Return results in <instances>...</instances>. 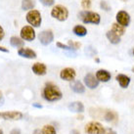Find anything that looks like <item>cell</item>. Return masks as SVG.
<instances>
[{"mask_svg":"<svg viewBox=\"0 0 134 134\" xmlns=\"http://www.w3.org/2000/svg\"><path fill=\"white\" fill-rule=\"evenodd\" d=\"M42 98L47 102H57L63 98V92L53 82H46L42 89Z\"/></svg>","mask_w":134,"mask_h":134,"instance_id":"cell-1","label":"cell"},{"mask_svg":"<svg viewBox=\"0 0 134 134\" xmlns=\"http://www.w3.org/2000/svg\"><path fill=\"white\" fill-rule=\"evenodd\" d=\"M78 18L81 20V22L84 23V24L99 25L101 22V17L98 13L92 12V11H88V10H84V11L79 12Z\"/></svg>","mask_w":134,"mask_h":134,"instance_id":"cell-2","label":"cell"},{"mask_svg":"<svg viewBox=\"0 0 134 134\" xmlns=\"http://www.w3.org/2000/svg\"><path fill=\"white\" fill-rule=\"evenodd\" d=\"M106 128L99 121L91 120L87 122L84 126V132L86 134H104Z\"/></svg>","mask_w":134,"mask_h":134,"instance_id":"cell-3","label":"cell"},{"mask_svg":"<svg viewBox=\"0 0 134 134\" xmlns=\"http://www.w3.org/2000/svg\"><path fill=\"white\" fill-rule=\"evenodd\" d=\"M51 16L59 22H65L69 18V10L63 5H56L51 10Z\"/></svg>","mask_w":134,"mask_h":134,"instance_id":"cell-4","label":"cell"},{"mask_svg":"<svg viewBox=\"0 0 134 134\" xmlns=\"http://www.w3.org/2000/svg\"><path fill=\"white\" fill-rule=\"evenodd\" d=\"M26 22L30 24L32 27H38L40 26L42 23V18H41L40 12L37 10H30L27 12L26 16Z\"/></svg>","mask_w":134,"mask_h":134,"instance_id":"cell-5","label":"cell"},{"mask_svg":"<svg viewBox=\"0 0 134 134\" xmlns=\"http://www.w3.org/2000/svg\"><path fill=\"white\" fill-rule=\"evenodd\" d=\"M20 35L24 41H29L31 42L34 41L36 37V34L34 27H32L31 26H25L22 27V30L20 31Z\"/></svg>","mask_w":134,"mask_h":134,"instance_id":"cell-6","label":"cell"},{"mask_svg":"<svg viewBox=\"0 0 134 134\" xmlns=\"http://www.w3.org/2000/svg\"><path fill=\"white\" fill-rule=\"evenodd\" d=\"M24 118V114L20 111H5V112H0V119L3 120H10V121H15V120H21Z\"/></svg>","mask_w":134,"mask_h":134,"instance_id":"cell-7","label":"cell"},{"mask_svg":"<svg viewBox=\"0 0 134 134\" xmlns=\"http://www.w3.org/2000/svg\"><path fill=\"white\" fill-rule=\"evenodd\" d=\"M76 77V71L74 68H65L60 71V78L62 80L69 82L75 81Z\"/></svg>","mask_w":134,"mask_h":134,"instance_id":"cell-8","label":"cell"},{"mask_svg":"<svg viewBox=\"0 0 134 134\" xmlns=\"http://www.w3.org/2000/svg\"><path fill=\"white\" fill-rule=\"evenodd\" d=\"M83 82H84V85H85L87 88H89V89H91V90L96 89L97 87L99 86V84H100V82H99V80L96 78L95 75L91 74V72H88V74H86V75H84Z\"/></svg>","mask_w":134,"mask_h":134,"instance_id":"cell-9","label":"cell"},{"mask_svg":"<svg viewBox=\"0 0 134 134\" xmlns=\"http://www.w3.org/2000/svg\"><path fill=\"white\" fill-rule=\"evenodd\" d=\"M38 39L42 45L47 46V45L51 44L54 40V34H53L52 30H43L41 31L39 35H38Z\"/></svg>","mask_w":134,"mask_h":134,"instance_id":"cell-10","label":"cell"},{"mask_svg":"<svg viewBox=\"0 0 134 134\" xmlns=\"http://www.w3.org/2000/svg\"><path fill=\"white\" fill-rule=\"evenodd\" d=\"M115 20H116V23L119 25L124 26V27L128 26L129 24H130V16H129V14L126 11H123V10L119 11L116 13Z\"/></svg>","mask_w":134,"mask_h":134,"instance_id":"cell-11","label":"cell"},{"mask_svg":"<svg viewBox=\"0 0 134 134\" xmlns=\"http://www.w3.org/2000/svg\"><path fill=\"white\" fill-rule=\"evenodd\" d=\"M68 109L69 111H71V113H75V114H82V113L85 111V107L82 102L80 101H75V102H71L68 105Z\"/></svg>","mask_w":134,"mask_h":134,"instance_id":"cell-12","label":"cell"},{"mask_svg":"<svg viewBox=\"0 0 134 134\" xmlns=\"http://www.w3.org/2000/svg\"><path fill=\"white\" fill-rule=\"evenodd\" d=\"M18 55L26 59H36L37 57V54L35 51L30 48H26V47L18 49Z\"/></svg>","mask_w":134,"mask_h":134,"instance_id":"cell-13","label":"cell"},{"mask_svg":"<svg viewBox=\"0 0 134 134\" xmlns=\"http://www.w3.org/2000/svg\"><path fill=\"white\" fill-rule=\"evenodd\" d=\"M95 76L99 80V82H108L112 78L111 72L109 71H107V70H104V69L98 70L96 71V74H95Z\"/></svg>","mask_w":134,"mask_h":134,"instance_id":"cell-14","label":"cell"},{"mask_svg":"<svg viewBox=\"0 0 134 134\" xmlns=\"http://www.w3.org/2000/svg\"><path fill=\"white\" fill-rule=\"evenodd\" d=\"M115 80L119 82V86L122 88V89H126L127 87L129 86L131 82L130 76L124 75V74H119L115 76Z\"/></svg>","mask_w":134,"mask_h":134,"instance_id":"cell-15","label":"cell"},{"mask_svg":"<svg viewBox=\"0 0 134 134\" xmlns=\"http://www.w3.org/2000/svg\"><path fill=\"white\" fill-rule=\"evenodd\" d=\"M31 71L36 75H45L47 74V67L43 63H34L31 67Z\"/></svg>","mask_w":134,"mask_h":134,"instance_id":"cell-16","label":"cell"},{"mask_svg":"<svg viewBox=\"0 0 134 134\" xmlns=\"http://www.w3.org/2000/svg\"><path fill=\"white\" fill-rule=\"evenodd\" d=\"M85 88L86 86L79 80H75L71 83V89L76 94H83L85 93Z\"/></svg>","mask_w":134,"mask_h":134,"instance_id":"cell-17","label":"cell"},{"mask_svg":"<svg viewBox=\"0 0 134 134\" xmlns=\"http://www.w3.org/2000/svg\"><path fill=\"white\" fill-rule=\"evenodd\" d=\"M104 119L107 122H115L119 119V114L113 110L106 111L104 114Z\"/></svg>","mask_w":134,"mask_h":134,"instance_id":"cell-18","label":"cell"},{"mask_svg":"<svg viewBox=\"0 0 134 134\" xmlns=\"http://www.w3.org/2000/svg\"><path fill=\"white\" fill-rule=\"evenodd\" d=\"M106 37L108 38V40L114 45L119 44V42H120V36H119L118 34H115L112 30H108L106 32Z\"/></svg>","mask_w":134,"mask_h":134,"instance_id":"cell-19","label":"cell"},{"mask_svg":"<svg viewBox=\"0 0 134 134\" xmlns=\"http://www.w3.org/2000/svg\"><path fill=\"white\" fill-rule=\"evenodd\" d=\"M72 32L76 35V36H79V37H83L87 34V30L84 26H81V25H76V26H74L72 29Z\"/></svg>","mask_w":134,"mask_h":134,"instance_id":"cell-20","label":"cell"},{"mask_svg":"<svg viewBox=\"0 0 134 134\" xmlns=\"http://www.w3.org/2000/svg\"><path fill=\"white\" fill-rule=\"evenodd\" d=\"M10 44L11 46L15 47V48H23L25 46V41L23 40L21 37L18 36H11L10 38Z\"/></svg>","mask_w":134,"mask_h":134,"instance_id":"cell-21","label":"cell"},{"mask_svg":"<svg viewBox=\"0 0 134 134\" xmlns=\"http://www.w3.org/2000/svg\"><path fill=\"white\" fill-rule=\"evenodd\" d=\"M112 31H114L115 34H118L119 36H122L125 34V27L119 25L118 23H114L112 25Z\"/></svg>","mask_w":134,"mask_h":134,"instance_id":"cell-22","label":"cell"},{"mask_svg":"<svg viewBox=\"0 0 134 134\" xmlns=\"http://www.w3.org/2000/svg\"><path fill=\"white\" fill-rule=\"evenodd\" d=\"M34 6H35V0H23L22 1V8L25 11L34 10Z\"/></svg>","mask_w":134,"mask_h":134,"instance_id":"cell-23","label":"cell"},{"mask_svg":"<svg viewBox=\"0 0 134 134\" xmlns=\"http://www.w3.org/2000/svg\"><path fill=\"white\" fill-rule=\"evenodd\" d=\"M41 130L43 134H57V130L55 126H53L52 124H45L42 126Z\"/></svg>","mask_w":134,"mask_h":134,"instance_id":"cell-24","label":"cell"},{"mask_svg":"<svg viewBox=\"0 0 134 134\" xmlns=\"http://www.w3.org/2000/svg\"><path fill=\"white\" fill-rule=\"evenodd\" d=\"M68 45L71 47V50H77V49L80 48L81 43H80V42H75V41L70 40V41H69V44H68Z\"/></svg>","mask_w":134,"mask_h":134,"instance_id":"cell-25","label":"cell"},{"mask_svg":"<svg viewBox=\"0 0 134 134\" xmlns=\"http://www.w3.org/2000/svg\"><path fill=\"white\" fill-rule=\"evenodd\" d=\"M100 7L102 10H104V11H110L111 10V6L109 5V3L106 1V0H102L100 2Z\"/></svg>","mask_w":134,"mask_h":134,"instance_id":"cell-26","label":"cell"},{"mask_svg":"<svg viewBox=\"0 0 134 134\" xmlns=\"http://www.w3.org/2000/svg\"><path fill=\"white\" fill-rule=\"evenodd\" d=\"M57 45V47L60 49H64V50H69V51H72L71 49V47L69 46V45H66V44H64V43H62V42H60V41H58L56 43Z\"/></svg>","mask_w":134,"mask_h":134,"instance_id":"cell-27","label":"cell"},{"mask_svg":"<svg viewBox=\"0 0 134 134\" xmlns=\"http://www.w3.org/2000/svg\"><path fill=\"white\" fill-rule=\"evenodd\" d=\"M81 7L83 9H89L91 7V0H81Z\"/></svg>","mask_w":134,"mask_h":134,"instance_id":"cell-28","label":"cell"},{"mask_svg":"<svg viewBox=\"0 0 134 134\" xmlns=\"http://www.w3.org/2000/svg\"><path fill=\"white\" fill-rule=\"evenodd\" d=\"M41 2V4H43L46 7H49V6H52L53 4L55 3V0H39Z\"/></svg>","mask_w":134,"mask_h":134,"instance_id":"cell-29","label":"cell"},{"mask_svg":"<svg viewBox=\"0 0 134 134\" xmlns=\"http://www.w3.org/2000/svg\"><path fill=\"white\" fill-rule=\"evenodd\" d=\"M104 134H118V132L115 130H114L113 128H106Z\"/></svg>","mask_w":134,"mask_h":134,"instance_id":"cell-30","label":"cell"},{"mask_svg":"<svg viewBox=\"0 0 134 134\" xmlns=\"http://www.w3.org/2000/svg\"><path fill=\"white\" fill-rule=\"evenodd\" d=\"M4 36H5V31H4L3 27L0 26V41L3 40Z\"/></svg>","mask_w":134,"mask_h":134,"instance_id":"cell-31","label":"cell"},{"mask_svg":"<svg viewBox=\"0 0 134 134\" xmlns=\"http://www.w3.org/2000/svg\"><path fill=\"white\" fill-rule=\"evenodd\" d=\"M10 134H22V131L20 130L19 128H13L10 131Z\"/></svg>","mask_w":134,"mask_h":134,"instance_id":"cell-32","label":"cell"},{"mask_svg":"<svg viewBox=\"0 0 134 134\" xmlns=\"http://www.w3.org/2000/svg\"><path fill=\"white\" fill-rule=\"evenodd\" d=\"M32 134H43V132H42V130H41V129H39V128H36V129H34V130L32 131Z\"/></svg>","mask_w":134,"mask_h":134,"instance_id":"cell-33","label":"cell"},{"mask_svg":"<svg viewBox=\"0 0 134 134\" xmlns=\"http://www.w3.org/2000/svg\"><path fill=\"white\" fill-rule=\"evenodd\" d=\"M0 51H1V52L9 53V49H7L6 47H3V46H0Z\"/></svg>","mask_w":134,"mask_h":134,"instance_id":"cell-34","label":"cell"},{"mask_svg":"<svg viewBox=\"0 0 134 134\" xmlns=\"http://www.w3.org/2000/svg\"><path fill=\"white\" fill-rule=\"evenodd\" d=\"M32 107H34V108H37V109H41V108H42V105L38 104V103H34V104H32Z\"/></svg>","mask_w":134,"mask_h":134,"instance_id":"cell-35","label":"cell"},{"mask_svg":"<svg viewBox=\"0 0 134 134\" xmlns=\"http://www.w3.org/2000/svg\"><path fill=\"white\" fill-rule=\"evenodd\" d=\"M70 134H80V131L77 130V129H71Z\"/></svg>","mask_w":134,"mask_h":134,"instance_id":"cell-36","label":"cell"},{"mask_svg":"<svg viewBox=\"0 0 134 134\" xmlns=\"http://www.w3.org/2000/svg\"><path fill=\"white\" fill-rule=\"evenodd\" d=\"M77 119H80V120H82V119H83V115H81V114H80V115H77Z\"/></svg>","mask_w":134,"mask_h":134,"instance_id":"cell-37","label":"cell"},{"mask_svg":"<svg viewBox=\"0 0 134 134\" xmlns=\"http://www.w3.org/2000/svg\"><path fill=\"white\" fill-rule=\"evenodd\" d=\"M2 98H3V94H2V92H1V91H0V100H1V99H2Z\"/></svg>","mask_w":134,"mask_h":134,"instance_id":"cell-38","label":"cell"},{"mask_svg":"<svg viewBox=\"0 0 134 134\" xmlns=\"http://www.w3.org/2000/svg\"><path fill=\"white\" fill-rule=\"evenodd\" d=\"M95 61H96L97 63H99V62H100V60H99V58H95Z\"/></svg>","mask_w":134,"mask_h":134,"instance_id":"cell-39","label":"cell"},{"mask_svg":"<svg viewBox=\"0 0 134 134\" xmlns=\"http://www.w3.org/2000/svg\"><path fill=\"white\" fill-rule=\"evenodd\" d=\"M0 134H4V131L2 130V129H1V128H0Z\"/></svg>","mask_w":134,"mask_h":134,"instance_id":"cell-40","label":"cell"},{"mask_svg":"<svg viewBox=\"0 0 134 134\" xmlns=\"http://www.w3.org/2000/svg\"><path fill=\"white\" fill-rule=\"evenodd\" d=\"M132 71H133V72H134V67L132 68Z\"/></svg>","mask_w":134,"mask_h":134,"instance_id":"cell-41","label":"cell"},{"mask_svg":"<svg viewBox=\"0 0 134 134\" xmlns=\"http://www.w3.org/2000/svg\"><path fill=\"white\" fill-rule=\"evenodd\" d=\"M132 53H133V56H134V48H133V51H132Z\"/></svg>","mask_w":134,"mask_h":134,"instance_id":"cell-42","label":"cell"},{"mask_svg":"<svg viewBox=\"0 0 134 134\" xmlns=\"http://www.w3.org/2000/svg\"><path fill=\"white\" fill-rule=\"evenodd\" d=\"M122 1H126V0H122Z\"/></svg>","mask_w":134,"mask_h":134,"instance_id":"cell-43","label":"cell"}]
</instances>
